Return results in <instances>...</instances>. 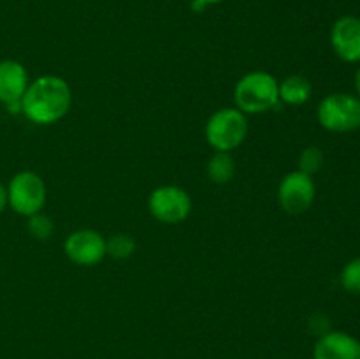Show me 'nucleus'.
<instances>
[{
  "instance_id": "7ed1b4c3",
  "label": "nucleus",
  "mask_w": 360,
  "mask_h": 359,
  "mask_svg": "<svg viewBox=\"0 0 360 359\" xmlns=\"http://www.w3.org/2000/svg\"><path fill=\"white\" fill-rule=\"evenodd\" d=\"M320 125L329 132H354L360 129V99L347 92H336L323 97L319 104Z\"/></svg>"
},
{
  "instance_id": "39448f33",
  "label": "nucleus",
  "mask_w": 360,
  "mask_h": 359,
  "mask_svg": "<svg viewBox=\"0 0 360 359\" xmlns=\"http://www.w3.org/2000/svg\"><path fill=\"white\" fill-rule=\"evenodd\" d=\"M7 189V204L23 217H32L44 208L46 185L34 171H20L13 176Z\"/></svg>"
},
{
  "instance_id": "f3484780",
  "label": "nucleus",
  "mask_w": 360,
  "mask_h": 359,
  "mask_svg": "<svg viewBox=\"0 0 360 359\" xmlns=\"http://www.w3.org/2000/svg\"><path fill=\"white\" fill-rule=\"evenodd\" d=\"M28 231L34 238L37 239H48L49 234L53 231V222L48 215L44 213H35L32 217H28Z\"/></svg>"
},
{
  "instance_id": "20e7f679",
  "label": "nucleus",
  "mask_w": 360,
  "mask_h": 359,
  "mask_svg": "<svg viewBox=\"0 0 360 359\" xmlns=\"http://www.w3.org/2000/svg\"><path fill=\"white\" fill-rule=\"evenodd\" d=\"M248 120L236 108H224L211 115L206 125V139L217 151H231L245 141Z\"/></svg>"
},
{
  "instance_id": "423d86ee",
  "label": "nucleus",
  "mask_w": 360,
  "mask_h": 359,
  "mask_svg": "<svg viewBox=\"0 0 360 359\" xmlns=\"http://www.w3.org/2000/svg\"><path fill=\"white\" fill-rule=\"evenodd\" d=\"M150 211L157 220L164 224H179L192 213V199L181 187H158L150 196Z\"/></svg>"
},
{
  "instance_id": "9b49d317",
  "label": "nucleus",
  "mask_w": 360,
  "mask_h": 359,
  "mask_svg": "<svg viewBox=\"0 0 360 359\" xmlns=\"http://www.w3.org/2000/svg\"><path fill=\"white\" fill-rule=\"evenodd\" d=\"M313 359H360V341L345 331H329L316 340Z\"/></svg>"
},
{
  "instance_id": "6e6552de",
  "label": "nucleus",
  "mask_w": 360,
  "mask_h": 359,
  "mask_svg": "<svg viewBox=\"0 0 360 359\" xmlns=\"http://www.w3.org/2000/svg\"><path fill=\"white\" fill-rule=\"evenodd\" d=\"M63 250H65L67 257L79 266H95L108 256L105 238L94 229L74 231L72 234L67 236Z\"/></svg>"
},
{
  "instance_id": "2eb2a0df",
  "label": "nucleus",
  "mask_w": 360,
  "mask_h": 359,
  "mask_svg": "<svg viewBox=\"0 0 360 359\" xmlns=\"http://www.w3.org/2000/svg\"><path fill=\"white\" fill-rule=\"evenodd\" d=\"M323 165V151L319 146H308L299 155V169L297 171L304 175L313 176L322 169Z\"/></svg>"
},
{
  "instance_id": "dca6fc26",
  "label": "nucleus",
  "mask_w": 360,
  "mask_h": 359,
  "mask_svg": "<svg viewBox=\"0 0 360 359\" xmlns=\"http://www.w3.org/2000/svg\"><path fill=\"white\" fill-rule=\"evenodd\" d=\"M341 287L350 294H360V257L348 260L340 275Z\"/></svg>"
},
{
  "instance_id": "1a4fd4ad",
  "label": "nucleus",
  "mask_w": 360,
  "mask_h": 359,
  "mask_svg": "<svg viewBox=\"0 0 360 359\" xmlns=\"http://www.w3.org/2000/svg\"><path fill=\"white\" fill-rule=\"evenodd\" d=\"M28 73L23 63L18 60H2L0 62V102L13 113L21 111V99L27 92Z\"/></svg>"
},
{
  "instance_id": "0eeeda50",
  "label": "nucleus",
  "mask_w": 360,
  "mask_h": 359,
  "mask_svg": "<svg viewBox=\"0 0 360 359\" xmlns=\"http://www.w3.org/2000/svg\"><path fill=\"white\" fill-rule=\"evenodd\" d=\"M315 194L316 187L313 176L301 171L288 172L278 187L280 206L290 215H301L308 211L315 201Z\"/></svg>"
},
{
  "instance_id": "f257e3e1",
  "label": "nucleus",
  "mask_w": 360,
  "mask_h": 359,
  "mask_svg": "<svg viewBox=\"0 0 360 359\" xmlns=\"http://www.w3.org/2000/svg\"><path fill=\"white\" fill-rule=\"evenodd\" d=\"M72 92L60 76L46 74L28 84L21 99V113L37 125H49L69 113Z\"/></svg>"
},
{
  "instance_id": "aec40b11",
  "label": "nucleus",
  "mask_w": 360,
  "mask_h": 359,
  "mask_svg": "<svg viewBox=\"0 0 360 359\" xmlns=\"http://www.w3.org/2000/svg\"><path fill=\"white\" fill-rule=\"evenodd\" d=\"M355 92H357V97L360 99V67L355 73Z\"/></svg>"
},
{
  "instance_id": "9d476101",
  "label": "nucleus",
  "mask_w": 360,
  "mask_h": 359,
  "mask_svg": "<svg viewBox=\"0 0 360 359\" xmlns=\"http://www.w3.org/2000/svg\"><path fill=\"white\" fill-rule=\"evenodd\" d=\"M330 44L343 62H360V18L341 16L330 30Z\"/></svg>"
},
{
  "instance_id": "4468645a",
  "label": "nucleus",
  "mask_w": 360,
  "mask_h": 359,
  "mask_svg": "<svg viewBox=\"0 0 360 359\" xmlns=\"http://www.w3.org/2000/svg\"><path fill=\"white\" fill-rule=\"evenodd\" d=\"M134 250H136V239L130 234H125V232H120V234L105 239V253H109L112 259H129Z\"/></svg>"
},
{
  "instance_id": "f03ea898",
  "label": "nucleus",
  "mask_w": 360,
  "mask_h": 359,
  "mask_svg": "<svg viewBox=\"0 0 360 359\" xmlns=\"http://www.w3.org/2000/svg\"><path fill=\"white\" fill-rule=\"evenodd\" d=\"M278 81L273 74L264 70H253L238 81L234 90V101L239 111L257 115L276 108L280 102Z\"/></svg>"
},
{
  "instance_id": "6ab92c4d",
  "label": "nucleus",
  "mask_w": 360,
  "mask_h": 359,
  "mask_svg": "<svg viewBox=\"0 0 360 359\" xmlns=\"http://www.w3.org/2000/svg\"><path fill=\"white\" fill-rule=\"evenodd\" d=\"M6 206H7V189L0 183V213L6 210Z\"/></svg>"
},
{
  "instance_id": "f8f14e48",
  "label": "nucleus",
  "mask_w": 360,
  "mask_h": 359,
  "mask_svg": "<svg viewBox=\"0 0 360 359\" xmlns=\"http://www.w3.org/2000/svg\"><path fill=\"white\" fill-rule=\"evenodd\" d=\"M280 90V101H283L288 106H302L311 97L313 87L304 76H288L278 84Z\"/></svg>"
},
{
  "instance_id": "ddd939ff",
  "label": "nucleus",
  "mask_w": 360,
  "mask_h": 359,
  "mask_svg": "<svg viewBox=\"0 0 360 359\" xmlns=\"http://www.w3.org/2000/svg\"><path fill=\"white\" fill-rule=\"evenodd\" d=\"M236 175V162L229 151H217L207 162V176L211 182L224 185L229 183Z\"/></svg>"
},
{
  "instance_id": "a211bd4d",
  "label": "nucleus",
  "mask_w": 360,
  "mask_h": 359,
  "mask_svg": "<svg viewBox=\"0 0 360 359\" xmlns=\"http://www.w3.org/2000/svg\"><path fill=\"white\" fill-rule=\"evenodd\" d=\"M224 0H192V9L200 13L202 9H206L207 6H214V4H220Z\"/></svg>"
}]
</instances>
